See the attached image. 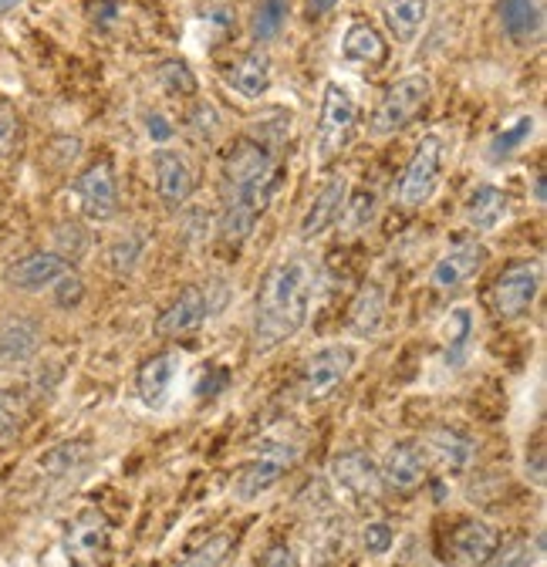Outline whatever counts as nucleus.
<instances>
[{
  "label": "nucleus",
  "mask_w": 547,
  "mask_h": 567,
  "mask_svg": "<svg viewBox=\"0 0 547 567\" xmlns=\"http://www.w3.org/2000/svg\"><path fill=\"white\" fill-rule=\"evenodd\" d=\"M314 288H318V264L308 254H288L264 274L254 305V324H250L254 354H270L308 324Z\"/></svg>",
  "instance_id": "1"
},
{
  "label": "nucleus",
  "mask_w": 547,
  "mask_h": 567,
  "mask_svg": "<svg viewBox=\"0 0 547 567\" xmlns=\"http://www.w3.org/2000/svg\"><path fill=\"white\" fill-rule=\"evenodd\" d=\"M281 186V169L270 146L260 138L240 135L224 156V183H220V237L240 247L257 220L264 217L267 203Z\"/></svg>",
  "instance_id": "2"
},
{
  "label": "nucleus",
  "mask_w": 547,
  "mask_h": 567,
  "mask_svg": "<svg viewBox=\"0 0 547 567\" xmlns=\"http://www.w3.org/2000/svg\"><path fill=\"white\" fill-rule=\"evenodd\" d=\"M355 128H359V102H355V95L345 85L328 82L324 95H321V112H318V128H314V150H311L314 166L328 169L341 153L352 146Z\"/></svg>",
  "instance_id": "3"
},
{
  "label": "nucleus",
  "mask_w": 547,
  "mask_h": 567,
  "mask_svg": "<svg viewBox=\"0 0 547 567\" xmlns=\"http://www.w3.org/2000/svg\"><path fill=\"white\" fill-rule=\"evenodd\" d=\"M430 99H433V79L423 75V71H413V75L395 79L385 89V95L379 99V105L372 109L369 135H375V138L399 135L402 128H409L430 109Z\"/></svg>",
  "instance_id": "4"
},
{
  "label": "nucleus",
  "mask_w": 547,
  "mask_h": 567,
  "mask_svg": "<svg viewBox=\"0 0 547 567\" xmlns=\"http://www.w3.org/2000/svg\"><path fill=\"white\" fill-rule=\"evenodd\" d=\"M443 163H446V150L440 135H423V142L409 156L399 183H395V203L402 209H420L426 206L443 179Z\"/></svg>",
  "instance_id": "5"
},
{
  "label": "nucleus",
  "mask_w": 547,
  "mask_h": 567,
  "mask_svg": "<svg viewBox=\"0 0 547 567\" xmlns=\"http://www.w3.org/2000/svg\"><path fill=\"white\" fill-rule=\"evenodd\" d=\"M544 288V264L527 257V260H514L500 270V277L494 280V291H491V305L497 311V318L504 321H517L524 318Z\"/></svg>",
  "instance_id": "6"
},
{
  "label": "nucleus",
  "mask_w": 547,
  "mask_h": 567,
  "mask_svg": "<svg viewBox=\"0 0 547 567\" xmlns=\"http://www.w3.org/2000/svg\"><path fill=\"white\" fill-rule=\"evenodd\" d=\"M301 450L295 443H264V450L240 466V473L230 483V493L237 501H257L270 486H278L285 473L298 463Z\"/></svg>",
  "instance_id": "7"
},
{
  "label": "nucleus",
  "mask_w": 547,
  "mask_h": 567,
  "mask_svg": "<svg viewBox=\"0 0 547 567\" xmlns=\"http://www.w3.org/2000/svg\"><path fill=\"white\" fill-rule=\"evenodd\" d=\"M112 550V520L99 507L79 511L64 527V557L72 567H99Z\"/></svg>",
  "instance_id": "8"
},
{
  "label": "nucleus",
  "mask_w": 547,
  "mask_h": 567,
  "mask_svg": "<svg viewBox=\"0 0 547 567\" xmlns=\"http://www.w3.org/2000/svg\"><path fill=\"white\" fill-rule=\"evenodd\" d=\"M487 260H491V250L476 237H463V240L450 244L440 254V260L433 264V274H430L433 291L443 295V298L460 295L466 284L487 267Z\"/></svg>",
  "instance_id": "9"
},
{
  "label": "nucleus",
  "mask_w": 547,
  "mask_h": 567,
  "mask_svg": "<svg viewBox=\"0 0 547 567\" xmlns=\"http://www.w3.org/2000/svg\"><path fill=\"white\" fill-rule=\"evenodd\" d=\"M355 369V348L352 344H324L305 362L301 372V395L308 402H324L338 392V385Z\"/></svg>",
  "instance_id": "10"
},
{
  "label": "nucleus",
  "mask_w": 547,
  "mask_h": 567,
  "mask_svg": "<svg viewBox=\"0 0 547 567\" xmlns=\"http://www.w3.org/2000/svg\"><path fill=\"white\" fill-rule=\"evenodd\" d=\"M328 473H331L334 486H338L341 493H349L355 504L372 507V504L382 501V489H385V486H382V476H379V463H375L369 453H362V450L338 453V456L331 460Z\"/></svg>",
  "instance_id": "11"
},
{
  "label": "nucleus",
  "mask_w": 547,
  "mask_h": 567,
  "mask_svg": "<svg viewBox=\"0 0 547 567\" xmlns=\"http://www.w3.org/2000/svg\"><path fill=\"white\" fill-rule=\"evenodd\" d=\"M500 544H504V537L494 524L466 520L446 537L443 560H446V567H491Z\"/></svg>",
  "instance_id": "12"
},
{
  "label": "nucleus",
  "mask_w": 547,
  "mask_h": 567,
  "mask_svg": "<svg viewBox=\"0 0 547 567\" xmlns=\"http://www.w3.org/2000/svg\"><path fill=\"white\" fill-rule=\"evenodd\" d=\"M79 206L85 213V220L92 224H105L118 213V183H115V169L109 159L92 163L75 183H72Z\"/></svg>",
  "instance_id": "13"
},
{
  "label": "nucleus",
  "mask_w": 547,
  "mask_h": 567,
  "mask_svg": "<svg viewBox=\"0 0 547 567\" xmlns=\"http://www.w3.org/2000/svg\"><path fill=\"white\" fill-rule=\"evenodd\" d=\"M210 318V298L207 291L199 288V284H189V288H183L169 308L156 318V334L159 338H183L196 328H203V321Z\"/></svg>",
  "instance_id": "14"
},
{
  "label": "nucleus",
  "mask_w": 547,
  "mask_h": 567,
  "mask_svg": "<svg viewBox=\"0 0 547 567\" xmlns=\"http://www.w3.org/2000/svg\"><path fill=\"white\" fill-rule=\"evenodd\" d=\"M68 270V260L54 250H34L21 260H14L8 270H4V284L14 291H24V295H34V291H44L51 284Z\"/></svg>",
  "instance_id": "15"
},
{
  "label": "nucleus",
  "mask_w": 547,
  "mask_h": 567,
  "mask_svg": "<svg viewBox=\"0 0 547 567\" xmlns=\"http://www.w3.org/2000/svg\"><path fill=\"white\" fill-rule=\"evenodd\" d=\"M382 486L392 493H413L426 483V453L416 443H395L382 466H379Z\"/></svg>",
  "instance_id": "16"
},
{
  "label": "nucleus",
  "mask_w": 547,
  "mask_h": 567,
  "mask_svg": "<svg viewBox=\"0 0 547 567\" xmlns=\"http://www.w3.org/2000/svg\"><path fill=\"white\" fill-rule=\"evenodd\" d=\"M349 176H331L311 199L308 213H305V220H301V240H318L321 234H328L338 217H341V209H345V199H349Z\"/></svg>",
  "instance_id": "17"
},
{
  "label": "nucleus",
  "mask_w": 547,
  "mask_h": 567,
  "mask_svg": "<svg viewBox=\"0 0 547 567\" xmlns=\"http://www.w3.org/2000/svg\"><path fill=\"white\" fill-rule=\"evenodd\" d=\"M179 365H183V354L179 351H159L153 359L143 362V369L135 372V392H140V402L146 409H163L166 399H169V389L179 375Z\"/></svg>",
  "instance_id": "18"
},
{
  "label": "nucleus",
  "mask_w": 547,
  "mask_h": 567,
  "mask_svg": "<svg viewBox=\"0 0 547 567\" xmlns=\"http://www.w3.org/2000/svg\"><path fill=\"white\" fill-rule=\"evenodd\" d=\"M153 173H156V196L169 206V209H179L193 189H196V179H193V169L186 163V156H179L176 150H156L153 156Z\"/></svg>",
  "instance_id": "19"
},
{
  "label": "nucleus",
  "mask_w": 547,
  "mask_h": 567,
  "mask_svg": "<svg viewBox=\"0 0 547 567\" xmlns=\"http://www.w3.org/2000/svg\"><path fill=\"white\" fill-rule=\"evenodd\" d=\"M507 213H510V196L500 186H494V183H481L463 203V220L476 234L497 230L507 220Z\"/></svg>",
  "instance_id": "20"
},
{
  "label": "nucleus",
  "mask_w": 547,
  "mask_h": 567,
  "mask_svg": "<svg viewBox=\"0 0 547 567\" xmlns=\"http://www.w3.org/2000/svg\"><path fill=\"white\" fill-rule=\"evenodd\" d=\"M500 28L514 44H534L544 34L540 0H500Z\"/></svg>",
  "instance_id": "21"
},
{
  "label": "nucleus",
  "mask_w": 547,
  "mask_h": 567,
  "mask_svg": "<svg viewBox=\"0 0 547 567\" xmlns=\"http://www.w3.org/2000/svg\"><path fill=\"white\" fill-rule=\"evenodd\" d=\"M224 79L237 95L260 99L270 89V58L264 51H247L224 71Z\"/></svg>",
  "instance_id": "22"
},
{
  "label": "nucleus",
  "mask_w": 547,
  "mask_h": 567,
  "mask_svg": "<svg viewBox=\"0 0 547 567\" xmlns=\"http://www.w3.org/2000/svg\"><path fill=\"white\" fill-rule=\"evenodd\" d=\"M430 14V0H382V21L399 44H413Z\"/></svg>",
  "instance_id": "23"
},
{
  "label": "nucleus",
  "mask_w": 547,
  "mask_h": 567,
  "mask_svg": "<svg viewBox=\"0 0 547 567\" xmlns=\"http://www.w3.org/2000/svg\"><path fill=\"white\" fill-rule=\"evenodd\" d=\"M341 58H345V61H355V64L375 68V64H385L389 44H385V38L379 34V28H372V24H365V21H355V24L345 31V38H341Z\"/></svg>",
  "instance_id": "24"
},
{
  "label": "nucleus",
  "mask_w": 547,
  "mask_h": 567,
  "mask_svg": "<svg viewBox=\"0 0 547 567\" xmlns=\"http://www.w3.org/2000/svg\"><path fill=\"white\" fill-rule=\"evenodd\" d=\"M446 351H443V362L450 369H463L466 359H469V348H473V331H476V321H473V308L460 305L446 315Z\"/></svg>",
  "instance_id": "25"
},
{
  "label": "nucleus",
  "mask_w": 547,
  "mask_h": 567,
  "mask_svg": "<svg viewBox=\"0 0 547 567\" xmlns=\"http://www.w3.org/2000/svg\"><path fill=\"white\" fill-rule=\"evenodd\" d=\"M382 321H385V295L379 284H365L349 308V331L359 338H372L382 328Z\"/></svg>",
  "instance_id": "26"
},
{
  "label": "nucleus",
  "mask_w": 547,
  "mask_h": 567,
  "mask_svg": "<svg viewBox=\"0 0 547 567\" xmlns=\"http://www.w3.org/2000/svg\"><path fill=\"white\" fill-rule=\"evenodd\" d=\"M38 338H41L38 324H31V321H8L4 328H0V369L28 362L31 354L38 351Z\"/></svg>",
  "instance_id": "27"
},
{
  "label": "nucleus",
  "mask_w": 547,
  "mask_h": 567,
  "mask_svg": "<svg viewBox=\"0 0 547 567\" xmlns=\"http://www.w3.org/2000/svg\"><path fill=\"white\" fill-rule=\"evenodd\" d=\"M89 463H92L89 443H58L51 453L41 456V473L48 480H75V476H82V470Z\"/></svg>",
  "instance_id": "28"
},
{
  "label": "nucleus",
  "mask_w": 547,
  "mask_h": 567,
  "mask_svg": "<svg viewBox=\"0 0 547 567\" xmlns=\"http://www.w3.org/2000/svg\"><path fill=\"white\" fill-rule=\"evenodd\" d=\"M534 128H537V118H534V115H517V118L504 122V125L491 135V142H487V159H491V163L510 159L514 153H520V150L527 146V138L534 135Z\"/></svg>",
  "instance_id": "29"
},
{
  "label": "nucleus",
  "mask_w": 547,
  "mask_h": 567,
  "mask_svg": "<svg viewBox=\"0 0 547 567\" xmlns=\"http://www.w3.org/2000/svg\"><path fill=\"white\" fill-rule=\"evenodd\" d=\"M426 446L440 460V466L450 470V473H463L469 466V460H473V443L466 436H460L456 430H436V433H430Z\"/></svg>",
  "instance_id": "30"
},
{
  "label": "nucleus",
  "mask_w": 547,
  "mask_h": 567,
  "mask_svg": "<svg viewBox=\"0 0 547 567\" xmlns=\"http://www.w3.org/2000/svg\"><path fill=\"white\" fill-rule=\"evenodd\" d=\"M156 82L166 95L173 99H193L199 92V82L193 75V68L179 58H166L159 68H156Z\"/></svg>",
  "instance_id": "31"
},
{
  "label": "nucleus",
  "mask_w": 547,
  "mask_h": 567,
  "mask_svg": "<svg viewBox=\"0 0 547 567\" xmlns=\"http://www.w3.org/2000/svg\"><path fill=\"white\" fill-rule=\"evenodd\" d=\"M375 193L362 189V193H349L345 199V209H341V230H345V237H359L369 230V224L375 220Z\"/></svg>",
  "instance_id": "32"
},
{
  "label": "nucleus",
  "mask_w": 547,
  "mask_h": 567,
  "mask_svg": "<svg viewBox=\"0 0 547 567\" xmlns=\"http://www.w3.org/2000/svg\"><path fill=\"white\" fill-rule=\"evenodd\" d=\"M230 554H234V537L230 534H214L199 547H193L176 567H224Z\"/></svg>",
  "instance_id": "33"
},
{
  "label": "nucleus",
  "mask_w": 547,
  "mask_h": 567,
  "mask_svg": "<svg viewBox=\"0 0 547 567\" xmlns=\"http://www.w3.org/2000/svg\"><path fill=\"white\" fill-rule=\"evenodd\" d=\"M288 0H260L257 11H254V21H250V31H254V41H270L278 38L285 21H288Z\"/></svg>",
  "instance_id": "34"
},
{
  "label": "nucleus",
  "mask_w": 547,
  "mask_h": 567,
  "mask_svg": "<svg viewBox=\"0 0 547 567\" xmlns=\"http://www.w3.org/2000/svg\"><path fill=\"white\" fill-rule=\"evenodd\" d=\"M540 550H544V537L530 540V537H514L510 544H500L494 560L497 567H537L540 560Z\"/></svg>",
  "instance_id": "35"
},
{
  "label": "nucleus",
  "mask_w": 547,
  "mask_h": 567,
  "mask_svg": "<svg viewBox=\"0 0 547 567\" xmlns=\"http://www.w3.org/2000/svg\"><path fill=\"white\" fill-rule=\"evenodd\" d=\"M143 250H146V237H143V234H125V237H118V240L112 244V250H109V267H112L115 274H132L135 264H140V257H143Z\"/></svg>",
  "instance_id": "36"
},
{
  "label": "nucleus",
  "mask_w": 547,
  "mask_h": 567,
  "mask_svg": "<svg viewBox=\"0 0 547 567\" xmlns=\"http://www.w3.org/2000/svg\"><path fill=\"white\" fill-rule=\"evenodd\" d=\"M28 415V402L18 392H0V440H11Z\"/></svg>",
  "instance_id": "37"
},
{
  "label": "nucleus",
  "mask_w": 547,
  "mask_h": 567,
  "mask_svg": "<svg viewBox=\"0 0 547 567\" xmlns=\"http://www.w3.org/2000/svg\"><path fill=\"white\" fill-rule=\"evenodd\" d=\"M21 150V115L14 105L0 102V159H11Z\"/></svg>",
  "instance_id": "38"
},
{
  "label": "nucleus",
  "mask_w": 547,
  "mask_h": 567,
  "mask_svg": "<svg viewBox=\"0 0 547 567\" xmlns=\"http://www.w3.org/2000/svg\"><path fill=\"white\" fill-rule=\"evenodd\" d=\"M51 288H54V305H58V308H64V311L79 308V305H82V298H85V284H82V277H79L72 267H68V270L51 284Z\"/></svg>",
  "instance_id": "39"
},
{
  "label": "nucleus",
  "mask_w": 547,
  "mask_h": 567,
  "mask_svg": "<svg viewBox=\"0 0 547 567\" xmlns=\"http://www.w3.org/2000/svg\"><path fill=\"white\" fill-rule=\"evenodd\" d=\"M186 122H189V128H193L199 138H214L217 128H220V115H217V109H214L210 102H196V105L189 109Z\"/></svg>",
  "instance_id": "40"
},
{
  "label": "nucleus",
  "mask_w": 547,
  "mask_h": 567,
  "mask_svg": "<svg viewBox=\"0 0 547 567\" xmlns=\"http://www.w3.org/2000/svg\"><path fill=\"white\" fill-rule=\"evenodd\" d=\"M257 567H301V557L288 540H274L257 560Z\"/></svg>",
  "instance_id": "41"
},
{
  "label": "nucleus",
  "mask_w": 547,
  "mask_h": 567,
  "mask_svg": "<svg viewBox=\"0 0 547 567\" xmlns=\"http://www.w3.org/2000/svg\"><path fill=\"white\" fill-rule=\"evenodd\" d=\"M392 540H395V534H392V527L382 524V520H369V524L362 527V544H365L369 554H385V550L392 547Z\"/></svg>",
  "instance_id": "42"
},
{
  "label": "nucleus",
  "mask_w": 547,
  "mask_h": 567,
  "mask_svg": "<svg viewBox=\"0 0 547 567\" xmlns=\"http://www.w3.org/2000/svg\"><path fill=\"white\" fill-rule=\"evenodd\" d=\"M149 135L156 138V142H169V135H173V125H166V118L163 115H149Z\"/></svg>",
  "instance_id": "43"
},
{
  "label": "nucleus",
  "mask_w": 547,
  "mask_h": 567,
  "mask_svg": "<svg viewBox=\"0 0 547 567\" xmlns=\"http://www.w3.org/2000/svg\"><path fill=\"white\" fill-rule=\"evenodd\" d=\"M527 476H534L537 486H544V446H534V463L527 460Z\"/></svg>",
  "instance_id": "44"
},
{
  "label": "nucleus",
  "mask_w": 547,
  "mask_h": 567,
  "mask_svg": "<svg viewBox=\"0 0 547 567\" xmlns=\"http://www.w3.org/2000/svg\"><path fill=\"white\" fill-rule=\"evenodd\" d=\"M334 4H338V0H308L305 11H308V18L314 21V18H324V14H331V11H334Z\"/></svg>",
  "instance_id": "45"
},
{
  "label": "nucleus",
  "mask_w": 547,
  "mask_h": 567,
  "mask_svg": "<svg viewBox=\"0 0 547 567\" xmlns=\"http://www.w3.org/2000/svg\"><path fill=\"white\" fill-rule=\"evenodd\" d=\"M534 199L544 203V176H537V186H534Z\"/></svg>",
  "instance_id": "46"
},
{
  "label": "nucleus",
  "mask_w": 547,
  "mask_h": 567,
  "mask_svg": "<svg viewBox=\"0 0 547 567\" xmlns=\"http://www.w3.org/2000/svg\"><path fill=\"white\" fill-rule=\"evenodd\" d=\"M18 0H0V11H8V8H14Z\"/></svg>",
  "instance_id": "47"
}]
</instances>
